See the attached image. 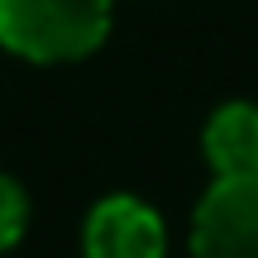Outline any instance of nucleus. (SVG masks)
<instances>
[{"instance_id":"nucleus-3","label":"nucleus","mask_w":258,"mask_h":258,"mask_svg":"<svg viewBox=\"0 0 258 258\" xmlns=\"http://www.w3.org/2000/svg\"><path fill=\"white\" fill-rule=\"evenodd\" d=\"M86 258H163L167 234L153 206L139 196H105L86 215Z\"/></svg>"},{"instance_id":"nucleus-5","label":"nucleus","mask_w":258,"mask_h":258,"mask_svg":"<svg viewBox=\"0 0 258 258\" xmlns=\"http://www.w3.org/2000/svg\"><path fill=\"white\" fill-rule=\"evenodd\" d=\"M24 220H29V201L19 191L15 177H0V253L24 234Z\"/></svg>"},{"instance_id":"nucleus-2","label":"nucleus","mask_w":258,"mask_h":258,"mask_svg":"<svg viewBox=\"0 0 258 258\" xmlns=\"http://www.w3.org/2000/svg\"><path fill=\"white\" fill-rule=\"evenodd\" d=\"M196 258H258V172L215 177L191 215Z\"/></svg>"},{"instance_id":"nucleus-1","label":"nucleus","mask_w":258,"mask_h":258,"mask_svg":"<svg viewBox=\"0 0 258 258\" xmlns=\"http://www.w3.org/2000/svg\"><path fill=\"white\" fill-rule=\"evenodd\" d=\"M110 34V0H0V43L29 62H72Z\"/></svg>"},{"instance_id":"nucleus-4","label":"nucleus","mask_w":258,"mask_h":258,"mask_svg":"<svg viewBox=\"0 0 258 258\" xmlns=\"http://www.w3.org/2000/svg\"><path fill=\"white\" fill-rule=\"evenodd\" d=\"M206 158L215 177H244L258 172V105H220L206 124Z\"/></svg>"}]
</instances>
